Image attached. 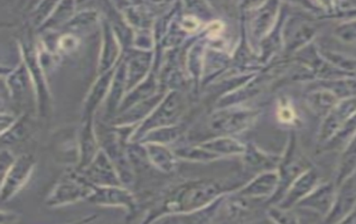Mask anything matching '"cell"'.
Wrapping results in <instances>:
<instances>
[{
	"instance_id": "5b68a950",
	"label": "cell",
	"mask_w": 356,
	"mask_h": 224,
	"mask_svg": "<svg viewBox=\"0 0 356 224\" xmlns=\"http://www.w3.org/2000/svg\"><path fill=\"white\" fill-rule=\"evenodd\" d=\"M356 167V137L354 141L350 143L348 150L345 152L343 156L342 165L339 168V179L337 182L342 183L344 182L348 175H350L354 172Z\"/></svg>"
},
{
	"instance_id": "7a4b0ae2",
	"label": "cell",
	"mask_w": 356,
	"mask_h": 224,
	"mask_svg": "<svg viewBox=\"0 0 356 224\" xmlns=\"http://www.w3.org/2000/svg\"><path fill=\"white\" fill-rule=\"evenodd\" d=\"M335 201V193L332 185H324L317 189L310 195L306 196L298 205L316 211L321 214H328Z\"/></svg>"
},
{
	"instance_id": "277c9868",
	"label": "cell",
	"mask_w": 356,
	"mask_h": 224,
	"mask_svg": "<svg viewBox=\"0 0 356 224\" xmlns=\"http://www.w3.org/2000/svg\"><path fill=\"white\" fill-rule=\"evenodd\" d=\"M317 181V176L315 173L309 172L305 174L296 184L293 185V189L289 191L288 195L286 196L282 203V209L288 210L291 205H296L306 198V194L313 190L315 183Z\"/></svg>"
},
{
	"instance_id": "6da1fadb",
	"label": "cell",
	"mask_w": 356,
	"mask_h": 224,
	"mask_svg": "<svg viewBox=\"0 0 356 224\" xmlns=\"http://www.w3.org/2000/svg\"><path fill=\"white\" fill-rule=\"evenodd\" d=\"M356 207V187L353 182H346L334 201L325 224H339L353 212Z\"/></svg>"
},
{
	"instance_id": "ba28073f",
	"label": "cell",
	"mask_w": 356,
	"mask_h": 224,
	"mask_svg": "<svg viewBox=\"0 0 356 224\" xmlns=\"http://www.w3.org/2000/svg\"><path fill=\"white\" fill-rule=\"evenodd\" d=\"M339 224H356V210L350 213V216H346V218H345L343 221L339 222Z\"/></svg>"
},
{
	"instance_id": "3957f363",
	"label": "cell",
	"mask_w": 356,
	"mask_h": 224,
	"mask_svg": "<svg viewBox=\"0 0 356 224\" xmlns=\"http://www.w3.org/2000/svg\"><path fill=\"white\" fill-rule=\"evenodd\" d=\"M354 110H356V100L346 101L337 106V109L334 110L325 121L321 138H330V136L334 135V132L342 128L348 122V117L353 115Z\"/></svg>"
},
{
	"instance_id": "8992f818",
	"label": "cell",
	"mask_w": 356,
	"mask_h": 224,
	"mask_svg": "<svg viewBox=\"0 0 356 224\" xmlns=\"http://www.w3.org/2000/svg\"><path fill=\"white\" fill-rule=\"evenodd\" d=\"M276 185V176H270V177L264 178V182H261V183L253 184L252 186L248 189L247 192L244 193H247L249 195H268L273 192Z\"/></svg>"
},
{
	"instance_id": "9c48e42d",
	"label": "cell",
	"mask_w": 356,
	"mask_h": 224,
	"mask_svg": "<svg viewBox=\"0 0 356 224\" xmlns=\"http://www.w3.org/2000/svg\"><path fill=\"white\" fill-rule=\"evenodd\" d=\"M89 221H90V218H88V220H84V221L79 222V223H76V224H84V223H86V222H89Z\"/></svg>"
},
{
	"instance_id": "52a82bcc",
	"label": "cell",
	"mask_w": 356,
	"mask_h": 224,
	"mask_svg": "<svg viewBox=\"0 0 356 224\" xmlns=\"http://www.w3.org/2000/svg\"><path fill=\"white\" fill-rule=\"evenodd\" d=\"M269 214L277 224H299L298 218L295 214L284 209H273Z\"/></svg>"
}]
</instances>
